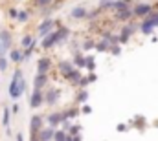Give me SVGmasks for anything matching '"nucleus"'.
Returning <instances> with one entry per match:
<instances>
[{
    "instance_id": "obj_25",
    "label": "nucleus",
    "mask_w": 158,
    "mask_h": 141,
    "mask_svg": "<svg viewBox=\"0 0 158 141\" xmlns=\"http://www.w3.org/2000/svg\"><path fill=\"white\" fill-rule=\"evenodd\" d=\"M7 70V61L4 57H0V71H6Z\"/></svg>"
},
{
    "instance_id": "obj_5",
    "label": "nucleus",
    "mask_w": 158,
    "mask_h": 141,
    "mask_svg": "<svg viewBox=\"0 0 158 141\" xmlns=\"http://www.w3.org/2000/svg\"><path fill=\"white\" fill-rule=\"evenodd\" d=\"M46 81H48V77H46V73H37V77L33 79V88H37L40 90L44 84H46Z\"/></svg>"
},
{
    "instance_id": "obj_6",
    "label": "nucleus",
    "mask_w": 158,
    "mask_h": 141,
    "mask_svg": "<svg viewBox=\"0 0 158 141\" xmlns=\"http://www.w3.org/2000/svg\"><path fill=\"white\" fill-rule=\"evenodd\" d=\"M50 66H52L50 59H40V61H39V64H37V71H39V73H48Z\"/></svg>"
},
{
    "instance_id": "obj_12",
    "label": "nucleus",
    "mask_w": 158,
    "mask_h": 141,
    "mask_svg": "<svg viewBox=\"0 0 158 141\" xmlns=\"http://www.w3.org/2000/svg\"><path fill=\"white\" fill-rule=\"evenodd\" d=\"M52 26H53V22H52V20H44V22L39 26V35H46V33L52 30Z\"/></svg>"
},
{
    "instance_id": "obj_3",
    "label": "nucleus",
    "mask_w": 158,
    "mask_h": 141,
    "mask_svg": "<svg viewBox=\"0 0 158 141\" xmlns=\"http://www.w3.org/2000/svg\"><path fill=\"white\" fill-rule=\"evenodd\" d=\"M149 11H153V7H151L149 4H138V6L134 7V11H132V13H134V15H140V17H142V15H147Z\"/></svg>"
},
{
    "instance_id": "obj_26",
    "label": "nucleus",
    "mask_w": 158,
    "mask_h": 141,
    "mask_svg": "<svg viewBox=\"0 0 158 141\" xmlns=\"http://www.w3.org/2000/svg\"><path fill=\"white\" fill-rule=\"evenodd\" d=\"M37 2V6H46V4H50L52 0H35Z\"/></svg>"
},
{
    "instance_id": "obj_10",
    "label": "nucleus",
    "mask_w": 158,
    "mask_h": 141,
    "mask_svg": "<svg viewBox=\"0 0 158 141\" xmlns=\"http://www.w3.org/2000/svg\"><path fill=\"white\" fill-rule=\"evenodd\" d=\"M40 125H42V119H40L39 115H35L33 119H31V138H35V132H39L40 130Z\"/></svg>"
},
{
    "instance_id": "obj_4",
    "label": "nucleus",
    "mask_w": 158,
    "mask_h": 141,
    "mask_svg": "<svg viewBox=\"0 0 158 141\" xmlns=\"http://www.w3.org/2000/svg\"><path fill=\"white\" fill-rule=\"evenodd\" d=\"M57 99H59V90H57V88H52V90L46 94V103H48V105H55Z\"/></svg>"
},
{
    "instance_id": "obj_22",
    "label": "nucleus",
    "mask_w": 158,
    "mask_h": 141,
    "mask_svg": "<svg viewBox=\"0 0 158 141\" xmlns=\"http://www.w3.org/2000/svg\"><path fill=\"white\" fill-rule=\"evenodd\" d=\"M30 44H33V38H31L30 35H28V37H24V38H22V46H24V48H28Z\"/></svg>"
},
{
    "instance_id": "obj_7",
    "label": "nucleus",
    "mask_w": 158,
    "mask_h": 141,
    "mask_svg": "<svg viewBox=\"0 0 158 141\" xmlns=\"http://www.w3.org/2000/svg\"><path fill=\"white\" fill-rule=\"evenodd\" d=\"M155 26H156V22H155V18H153V17H151V18H149V20H145V22H143V24H142V31H143V33H151V31H153V28H155Z\"/></svg>"
},
{
    "instance_id": "obj_29",
    "label": "nucleus",
    "mask_w": 158,
    "mask_h": 141,
    "mask_svg": "<svg viewBox=\"0 0 158 141\" xmlns=\"http://www.w3.org/2000/svg\"><path fill=\"white\" fill-rule=\"evenodd\" d=\"M153 18H155V22H156V26H158V15H155Z\"/></svg>"
},
{
    "instance_id": "obj_17",
    "label": "nucleus",
    "mask_w": 158,
    "mask_h": 141,
    "mask_svg": "<svg viewBox=\"0 0 158 141\" xmlns=\"http://www.w3.org/2000/svg\"><path fill=\"white\" fill-rule=\"evenodd\" d=\"M131 17V11L127 9V7H123V9H119L118 13V18H121V20H125V18H129Z\"/></svg>"
},
{
    "instance_id": "obj_13",
    "label": "nucleus",
    "mask_w": 158,
    "mask_h": 141,
    "mask_svg": "<svg viewBox=\"0 0 158 141\" xmlns=\"http://www.w3.org/2000/svg\"><path fill=\"white\" fill-rule=\"evenodd\" d=\"M40 130H42V128H40ZM52 138H53V128H52V127H50V128H44V130L39 134V139H44V141L52 139Z\"/></svg>"
},
{
    "instance_id": "obj_28",
    "label": "nucleus",
    "mask_w": 158,
    "mask_h": 141,
    "mask_svg": "<svg viewBox=\"0 0 158 141\" xmlns=\"http://www.w3.org/2000/svg\"><path fill=\"white\" fill-rule=\"evenodd\" d=\"M107 46H105V42H101V44H98V50H105Z\"/></svg>"
},
{
    "instance_id": "obj_8",
    "label": "nucleus",
    "mask_w": 158,
    "mask_h": 141,
    "mask_svg": "<svg viewBox=\"0 0 158 141\" xmlns=\"http://www.w3.org/2000/svg\"><path fill=\"white\" fill-rule=\"evenodd\" d=\"M55 42H57V31H55V33L46 35V38L42 40V46H44V48H50V46H53Z\"/></svg>"
},
{
    "instance_id": "obj_18",
    "label": "nucleus",
    "mask_w": 158,
    "mask_h": 141,
    "mask_svg": "<svg viewBox=\"0 0 158 141\" xmlns=\"http://www.w3.org/2000/svg\"><path fill=\"white\" fill-rule=\"evenodd\" d=\"M53 139H72V136H66L64 132H55L53 134Z\"/></svg>"
},
{
    "instance_id": "obj_20",
    "label": "nucleus",
    "mask_w": 158,
    "mask_h": 141,
    "mask_svg": "<svg viewBox=\"0 0 158 141\" xmlns=\"http://www.w3.org/2000/svg\"><path fill=\"white\" fill-rule=\"evenodd\" d=\"M86 99H88V92H81L77 95V103H85Z\"/></svg>"
},
{
    "instance_id": "obj_19",
    "label": "nucleus",
    "mask_w": 158,
    "mask_h": 141,
    "mask_svg": "<svg viewBox=\"0 0 158 141\" xmlns=\"http://www.w3.org/2000/svg\"><path fill=\"white\" fill-rule=\"evenodd\" d=\"M17 18H19V22H26L28 20V13L26 11H20V13H17Z\"/></svg>"
},
{
    "instance_id": "obj_14",
    "label": "nucleus",
    "mask_w": 158,
    "mask_h": 141,
    "mask_svg": "<svg viewBox=\"0 0 158 141\" xmlns=\"http://www.w3.org/2000/svg\"><path fill=\"white\" fill-rule=\"evenodd\" d=\"M72 17L74 18H85L86 17V9L85 7H74L72 9Z\"/></svg>"
},
{
    "instance_id": "obj_23",
    "label": "nucleus",
    "mask_w": 158,
    "mask_h": 141,
    "mask_svg": "<svg viewBox=\"0 0 158 141\" xmlns=\"http://www.w3.org/2000/svg\"><path fill=\"white\" fill-rule=\"evenodd\" d=\"M76 64H77L79 68H83V66H85V59H83V55H76Z\"/></svg>"
},
{
    "instance_id": "obj_9",
    "label": "nucleus",
    "mask_w": 158,
    "mask_h": 141,
    "mask_svg": "<svg viewBox=\"0 0 158 141\" xmlns=\"http://www.w3.org/2000/svg\"><path fill=\"white\" fill-rule=\"evenodd\" d=\"M40 103H42V95H40V92L35 88V92H33V95H31V101H30V105L33 106V108H37V106H40Z\"/></svg>"
},
{
    "instance_id": "obj_21",
    "label": "nucleus",
    "mask_w": 158,
    "mask_h": 141,
    "mask_svg": "<svg viewBox=\"0 0 158 141\" xmlns=\"http://www.w3.org/2000/svg\"><path fill=\"white\" fill-rule=\"evenodd\" d=\"M2 119H4V125H6V128H7V127H9V110H7V108L4 110V117H2Z\"/></svg>"
},
{
    "instance_id": "obj_24",
    "label": "nucleus",
    "mask_w": 158,
    "mask_h": 141,
    "mask_svg": "<svg viewBox=\"0 0 158 141\" xmlns=\"http://www.w3.org/2000/svg\"><path fill=\"white\" fill-rule=\"evenodd\" d=\"M112 6H114V9H123V7H127V2H123V0H119V2H114Z\"/></svg>"
},
{
    "instance_id": "obj_27",
    "label": "nucleus",
    "mask_w": 158,
    "mask_h": 141,
    "mask_svg": "<svg viewBox=\"0 0 158 141\" xmlns=\"http://www.w3.org/2000/svg\"><path fill=\"white\" fill-rule=\"evenodd\" d=\"M79 130H81V127H77V125H76V127H70V132H72V134H76Z\"/></svg>"
},
{
    "instance_id": "obj_15",
    "label": "nucleus",
    "mask_w": 158,
    "mask_h": 141,
    "mask_svg": "<svg viewBox=\"0 0 158 141\" xmlns=\"http://www.w3.org/2000/svg\"><path fill=\"white\" fill-rule=\"evenodd\" d=\"M22 59H24V55H22L19 50H13V51H11V61H13V62H19V61H22Z\"/></svg>"
},
{
    "instance_id": "obj_11",
    "label": "nucleus",
    "mask_w": 158,
    "mask_h": 141,
    "mask_svg": "<svg viewBox=\"0 0 158 141\" xmlns=\"http://www.w3.org/2000/svg\"><path fill=\"white\" fill-rule=\"evenodd\" d=\"M59 70H61V73H63L64 77H68V75L74 71V66H72L70 62H61V64H59Z\"/></svg>"
},
{
    "instance_id": "obj_2",
    "label": "nucleus",
    "mask_w": 158,
    "mask_h": 141,
    "mask_svg": "<svg viewBox=\"0 0 158 141\" xmlns=\"http://www.w3.org/2000/svg\"><path fill=\"white\" fill-rule=\"evenodd\" d=\"M0 44H2L4 51L11 48V33L9 31H0Z\"/></svg>"
},
{
    "instance_id": "obj_16",
    "label": "nucleus",
    "mask_w": 158,
    "mask_h": 141,
    "mask_svg": "<svg viewBox=\"0 0 158 141\" xmlns=\"http://www.w3.org/2000/svg\"><path fill=\"white\" fill-rule=\"evenodd\" d=\"M48 121H50V125H57L61 121V114H50L48 115Z\"/></svg>"
},
{
    "instance_id": "obj_1",
    "label": "nucleus",
    "mask_w": 158,
    "mask_h": 141,
    "mask_svg": "<svg viewBox=\"0 0 158 141\" xmlns=\"http://www.w3.org/2000/svg\"><path fill=\"white\" fill-rule=\"evenodd\" d=\"M24 90H26V83H24V79H22L20 70H17L15 75H13L11 84H9V95H11L13 99H19V97L24 94Z\"/></svg>"
}]
</instances>
